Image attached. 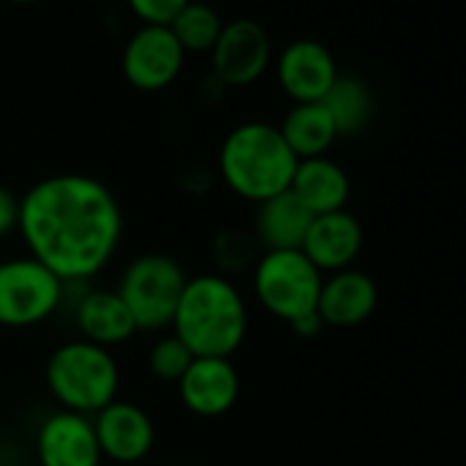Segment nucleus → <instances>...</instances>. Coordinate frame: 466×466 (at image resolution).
<instances>
[{
    "label": "nucleus",
    "instance_id": "1",
    "mask_svg": "<svg viewBox=\"0 0 466 466\" xmlns=\"http://www.w3.org/2000/svg\"><path fill=\"white\" fill-rule=\"evenodd\" d=\"M17 230L28 256L72 286L96 278L113 261L124 237V211L99 178L58 173L20 198Z\"/></svg>",
    "mask_w": 466,
    "mask_h": 466
},
{
    "label": "nucleus",
    "instance_id": "2",
    "mask_svg": "<svg viewBox=\"0 0 466 466\" xmlns=\"http://www.w3.org/2000/svg\"><path fill=\"white\" fill-rule=\"evenodd\" d=\"M248 324L250 316L242 291L225 275L211 272L187 278L170 329L192 357L230 360L248 338Z\"/></svg>",
    "mask_w": 466,
    "mask_h": 466
},
{
    "label": "nucleus",
    "instance_id": "3",
    "mask_svg": "<svg viewBox=\"0 0 466 466\" xmlns=\"http://www.w3.org/2000/svg\"><path fill=\"white\" fill-rule=\"evenodd\" d=\"M299 159L280 129L267 121H248L230 129L219 148V176L225 187L256 206L291 189Z\"/></svg>",
    "mask_w": 466,
    "mask_h": 466
},
{
    "label": "nucleus",
    "instance_id": "4",
    "mask_svg": "<svg viewBox=\"0 0 466 466\" xmlns=\"http://www.w3.org/2000/svg\"><path fill=\"white\" fill-rule=\"evenodd\" d=\"M45 381L64 411L94 417L118 398L121 370L110 349L77 338L47 357Z\"/></svg>",
    "mask_w": 466,
    "mask_h": 466
},
{
    "label": "nucleus",
    "instance_id": "5",
    "mask_svg": "<svg viewBox=\"0 0 466 466\" xmlns=\"http://www.w3.org/2000/svg\"><path fill=\"white\" fill-rule=\"evenodd\" d=\"M184 286L187 272L176 258L143 253L127 264L116 291L132 313L137 332H162L173 324Z\"/></svg>",
    "mask_w": 466,
    "mask_h": 466
},
{
    "label": "nucleus",
    "instance_id": "6",
    "mask_svg": "<svg viewBox=\"0 0 466 466\" xmlns=\"http://www.w3.org/2000/svg\"><path fill=\"white\" fill-rule=\"evenodd\" d=\"M321 283L324 275L302 250H267L253 264V294L258 305L286 324L316 313Z\"/></svg>",
    "mask_w": 466,
    "mask_h": 466
},
{
    "label": "nucleus",
    "instance_id": "7",
    "mask_svg": "<svg viewBox=\"0 0 466 466\" xmlns=\"http://www.w3.org/2000/svg\"><path fill=\"white\" fill-rule=\"evenodd\" d=\"M64 286L34 256L0 261V327L25 329L47 321L64 302Z\"/></svg>",
    "mask_w": 466,
    "mask_h": 466
},
{
    "label": "nucleus",
    "instance_id": "8",
    "mask_svg": "<svg viewBox=\"0 0 466 466\" xmlns=\"http://www.w3.org/2000/svg\"><path fill=\"white\" fill-rule=\"evenodd\" d=\"M184 58L187 53L167 25H140L124 45L121 72L132 88L154 94L178 80Z\"/></svg>",
    "mask_w": 466,
    "mask_h": 466
},
{
    "label": "nucleus",
    "instance_id": "9",
    "mask_svg": "<svg viewBox=\"0 0 466 466\" xmlns=\"http://www.w3.org/2000/svg\"><path fill=\"white\" fill-rule=\"evenodd\" d=\"M211 72L222 86H253L272 64V45L256 20H233L211 47Z\"/></svg>",
    "mask_w": 466,
    "mask_h": 466
},
{
    "label": "nucleus",
    "instance_id": "10",
    "mask_svg": "<svg viewBox=\"0 0 466 466\" xmlns=\"http://www.w3.org/2000/svg\"><path fill=\"white\" fill-rule=\"evenodd\" d=\"M102 458L116 463H137L143 461L157 441V428L151 414L129 400H113L102 411L91 417Z\"/></svg>",
    "mask_w": 466,
    "mask_h": 466
},
{
    "label": "nucleus",
    "instance_id": "11",
    "mask_svg": "<svg viewBox=\"0 0 466 466\" xmlns=\"http://www.w3.org/2000/svg\"><path fill=\"white\" fill-rule=\"evenodd\" d=\"M278 86L294 105L321 102L338 80V64L332 53L313 39H297L278 56L275 64Z\"/></svg>",
    "mask_w": 466,
    "mask_h": 466
},
{
    "label": "nucleus",
    "instance_id": "12",
    "mask_svg": "<svg viewBox=\"0 0 466 466\" xmlns=\"http://www.w3.org/2000/svg\"><path fill=\"white\" fill-rule=\"evenodd\" d=\"M39 466H102V450L91 417L58 409L36 433Z\"/></svg>",
    "mask_w": 466,
    "mask_h": 466
},
{
    "label": "nucleus",
    "instance_id": "13",
    "mask_svg": "<svg viewBox=\"0 0 466 466\" xmlns=\"http://www.w3.org/2000/svg\"><path fill=\"white\" fill-rule=\"evenodd\" d=\"M176 387L181 403L195 417H222L237 403L242 381L230 360L195 357Z\"/></svg>",
    "mask_w": 466,
    "mask_h": 466
},
{
    "label": "nucleus",
    "instance_id": "14",
    "mask_svg": "<svg viewBox=\"0 0 466 466\" xmlns=\"http://www.w3.org/2000/svg\"><path fill=\"white\" fill-rule=\"evenodd\" d=\"M362 242H365V233H362L360 219L343 208V211L313 217L302 253L310 258V264L321 275H332V272H343L354 267V261L362 253Z\"/></svg>",
    "mask_w": 466,
    "mask_h": 466
},
{
    "label": "nucleus",
    "instance_id": "15",
    "mask_svg": "<svg viewBox=\"0 0 466 466\" xmlns=\"http://www.w3.org/2000/svg\"><path fill=\"white\" fill-rule=\"evenodd\" d=\"M376 305H379V289L373 278L351 267L324 278L316 313L321 316L324 327L349 329L368 321Z\"/></svg>",
    "mask_w": 466,
    "mask_h": 466
},
{
    "label": "nucleus",
    "instance_id": "16",
    "mask_svg": "<svg viewBox=\"0 0 466 466\" xmlns=\"http://www.w3.org/2000/svg\"><path fill=\"white\" fill-rule=\"evenodd\" d=\"M75 324L83 340L96 343L102 349H116L137 332L124 299L118 297V291L110 289L86 291L75 305Z\"/></svg>",
    "mask_w": 466,
    "mask_h": 466
},
{
    "label": "nucleus",
    "instance_id": "17",
    "mask_svg": "<svg viewBox=\"0 0 466 466\" xmlns=\"http://www.w3.org/2000/svg\"><path fill=\"white\" fill-rule=\"evenodd\" d=\"M313 214L302 206V200L286 189L256 208L253 239L267 250H302L310 230Z\"/></svg>",
    "mask_w": 466,
    "mask_h": 466
},
{
    "label": "nucleus",
    "instance_id": "18",
    "mask_svg": "<svg viewBox=\"0 0 466 466\" xmlns=\"http://www.w3.org/2000/svg\"><path fill=\"white\" fill-rule=\"evenodd\" d=\"M291 192L302 200V206L319 217L329 211H343L351 195V181L349 173L329 157H313V159H299Z\"/></svg>",
    "mask_w": 466,
    "mask_h": 466
},
{
    "label": "nucleus",
    "instance_id": "19",
    "mask_svg": "<svg viewBox=\"0 0 466 466\" xmlns=\"http://www.w3.org/2000/svg\"><path fill=\"white\" fill-rule=\"evenodd\" d=\"M289 148L294 151L297 159H313V157H327L332 143L340 137L335 129V121L329 110L321 102H305L294 105L283 124L278 127Z\"/></svg>",
    "mask_w": 466,
    "mask_h": 466
},
{
    "label": "nucleus",
    "instance_id": "20",
    "mask_svg": "<svg viewBox=\"0 0 466 466\" xmlns=\"http://www.w3.org/2000/svg\"><path fill=\"white\" fill-rule=\"evenodd\" d=\"M321 105L329 110L338 135H357L373 118V94L360 77L351 75H338Z\"/></svg>",
    "mask_w": 466,
    "mask_h": 466
},
{
    "label": "nucleus",
    "instance_id": "21",
    "mask_svg": "<svg viewBox=\"0 0 466 466\" xmlns=\"http://www.w3.org/2000/svg\"><path fill=\"white\" fill-rule=\"evenodd\" d=\"M176 42L181 45L184 53H211L217 45L225 23L217 15L214 6L200 4V0H189V4L176 15V20L167 25Z\"/></svg>",
    "mask_w": 466,
    "mask_h": 466
},
{
    "label": "nucleus",
    "instance_id": "22",
    "mask_svg": "<svg viewBox=\"0 0 466 466\" xmlns=\"http://www.w3.org/2000/svg\"><path fill=\"white\" fill-rule=\"evenodd\" d=\"M192 351L170 332L165 338H159L151 351H148V370L154 379L167 381V384H178L181 376L187 373V368L192 365Z\"/></svg>",
    "mask_w": 466,
    "mask_h": 466
},
{
    "label": "nucleus",
    "instance_id": "23",
    "mask_svg": "<svg viewBox=\"0 0 466 466\" xmlns=\"http://www.w3.org/2000/svg\"><path fill=\"white\" fill-rule=\"evenodd\" d=\"M256 239L253 233H242V230H225L214 239V264H217V275H228V272H239L253 267L256 258Z\"/></svg>",
    "mask_w": 466,
    "mask_h": 466
},
{
    "label": "nucleus",
    "instance_id": "24",
    "mask_svg": "<svg viewBox=\"0 0 466 466\" xmlns=\"http://www.w3.org/2000/svg\"><path fill=\"white\" fill-rule=\"evenodd\" d=\"M189 0H127V6L143 25H170Z\"/></svg>",
    "mask_w": 466,
    "mask_h": 466
},
{
    "label": "nucleus",
    "instance_id": "25",
    "mask_svg": "<svg viewBox=\"0 0 466 466\" xmlns=\"http://www.w3.org/2000/svg\"><path fill=\"white\" fill-rule=\"evenodd\" d=\"M20 225V198L0 184V239L9 237V233H15Z\"/></svg>",
    "mask_w": 466,
    "mask_h": 466
},
{
    "label": "nucleus",
    "instance_id": "26",
    "mask_svg": "<svg viewBox=\"0 0 466 466\" xmlns=\"http://www.w3.org/2000/svg\"><path fill=\"white\" fill-rule=\"evenodd\" d=\"M289 327H291L299 338H316V335L324 329V321H321V316H319V313H308V316H302V319L291 321Z\"/></svg>",
    "mask_w": 466,
    "mask_h": 466
},
{
    "label": "nucleus",
    "instance_id": "27",
    "mask_svg": "<svg viewBox=\"0 0 466 466\" xmlns=\"http://www.w3.org/2000/svg\"><path fill=\"white\" fill-rule=\"evenodd\" d=\"M6 4H17V6H28V4H39V0H6Z\"/></svg>",
    "mask_w": 466,
    "mask_h": 466
}]
</instances>
